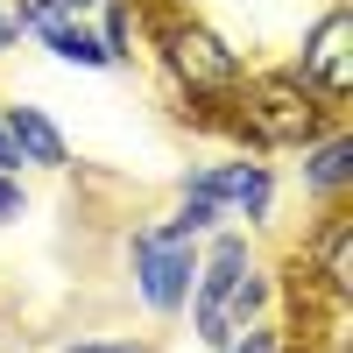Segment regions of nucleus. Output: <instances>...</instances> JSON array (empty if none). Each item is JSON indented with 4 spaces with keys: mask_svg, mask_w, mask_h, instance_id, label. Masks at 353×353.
Returning <instances> with one entry per match:
<instances>
[{
    "mask_svg": "<svg viewBox=\"0 0 353 353\" xmlns=\"http://www.w3.org/2000/svg\"><path fill=\"white\" fill-rule=\"evenodd\" d=\"M0 170H21V163H14V149H8V134H0Z\"/></svg>",
    "mask_w": 353,
    "mask_h": 353,
    "instance_id": "obj_17",
    "label": "nucleus"
},
{
    "mask_svg": "<svg viewBox=\"0 0 353 353\" xmlns=\"http://www.w3.org/2000/svg\"><path fill=\"white\" fill-rule=\"evenodd\" d=\"M297 191L311 205H346L353 198V128L332 121L325 134H311L297 149Z\"/></svg>",
    "mask_w": 353,
    "mask_h": 353,
    "instance_id": "obj_8",
    "label": "nucleus"
},
{
    "mask_svg": "<svg viewBox=\"0 0 353 353\" xmlns=\"http://www.w3.org/2000/svg\"><path fill=\"white\" fill-rule=\"evenodd\" d=\"M92 28H99L106 57H113V71H134L141 64V43H149V8H141V0H99Z\"/></svg>",
    "mask_w": 353,
    "mask_h": 353,
    "instance_id": "obj_10",
    "label": "nucleus"
},
{
    "mask_svg": "<svg viewBox=\"0 0 353 353\" xmlns=\"http://www.w3.org/2000/svg\"><path fill=\"white\" fill-rule=\"evenodd\" d=\"M141 57L156 64L163 92L176 106L198 113V128L212 121V106L248 78V50L226 36L219 21H205V8H176V14H149V43Z\"/></svg>",
    "mask_w": 353,
    "mask_h": 353,
    "instance_id": "obj_3",
    "label": "nucleus"
},
{
    "mask_svg": "<svg viewBox=\"0 0 353 353\" xmlns=\"http://www.w3.org/2000/svg\"><path fill=\"white\" fill-rule=\"evenodd\" d=\"M191 276H198V233H184L170 212L141 219L128 233V283H134V304L149 318H184Z\"/></svg>",
    "mask_w": 353,
    "mask_h": 353,
    "instance_id": "obj_4",
    "label": "nucleus"
},
{
    "mask_svg": "<svg viewBox=\"0 0 353 353\" xmlns=\"http://www.w3.org/2000/svg\"><path fill=\"white\" fill-rule=\"evenodd\" d=\"M0 134H8V149H14L21 170H50V176L71 170V134L50 121V106L8 99V106H0Z\"/></svg>",
    "mask_w": 353,
    "mask_h": 353,
    "instance_id": "obj_9",
    "label": "nucleus"
},
{
    "mask_svg": "<svg viewBox=\"0 0 353 353\" xmlns=\"http://www.w3.org/2000/svg\"><path fill=\"white\" fill-rule=\"evenodd\" d=\"M219 353H297V339H290L283 318H254V325H241Z\"/></svg>",
    "mask_w": 353,
    "mask_h": 353,
    "instance_id": "obj_12",
    "label": "nucleus"
},
{
    "mask_svg": "<svg viewBox=\"0 0 353 353\" xmlns=\"http://www.w3.org/2000/svg\"><path fill=\"white\" fill-rule=\"evenodd\" d=\"M176 191H191V198H212L226 226H248V233H269L276 226V205H283V176L269 156H248V149H233L219 163H198L176 176Z\"/></svg>",
    "mask_w": 353,
    "mask_h": 353,
    "instance_id": "obj_5",
    "label": "nucleus"
},
{
    "mask_svg": "<svg viewBox=\"0 0 353 353\" xmlns=\"http://www.w3.org/2000/svg\"><path fill=\"white\" fill-rule=\"evenodd\" d=\"M28 212V184H21V170H0V226H14Z\"/></svg>",
    "mask_w": 353,
    "mask_h": 353,
    "instance_id": "obj_14",
    "label": "nucleus"
},
{
    "mask_svg": "<svg viewBox=\"0 0 353 353\" xmlns=\"http://www.w3.org/2000/svg\"><path fill=\"white\" fill-rule=\"evenodd\" d=\"M28 43L50 50L57 64H71V71H113V57H106V43H99L92 21H50V28H36Z\"/></svg>",
    "mask_w": 353,
    "mask_h": 353,
    "instance_id": "obj_11",
    "label": "nucleus"
},
{
    "mask_svg": "<svg viewBox=\"0 0 353 353\" xmlns=\"http://www.w3.org/2000/svg\"><path fill=\"white\" fill-rule=\"evenodd\" d=\"M14 43H21V28H14V21H8V0H0V57H8V50H14Z\"/></svg>",
    "mask_w": 353,
    "mask_h": 353,
    "instance_id": "obj_15",
    "label": "nucleus"
},
{
    "mask_svg": "<svg viewBox=\"0 0 353 353\" xmlns=\"http://www.w3.org/2000/svg\"><path fill=\"white\" fill-rule=\"evenodd\" d=\"M332 121H346V113L325 106L290 64H269V71L248 64V78L212 106V121H205V128L226 134L233 149H248V156H297L304 141L325 134Z\"/></svg>",
    "mask_w": 353,
    "mask_h": 353,
    "instance_id": "obj_2",
    "label": "nucleus"
},
{
    "mask_svg": "<svg viewBox=\"0 0 353 353\" xmlns=\"http://www.w3.org/2000/svg\"><path fill=\"white\" fill-rule=\"evenodd\" d=\"M149 14H176V8H205V0H141Z\"/></svg>",
    "mask_w": 353,
    "mask_h": 353,
    "instance_id": "obj_16",
    "label": "nucleus"
},
{
    "mask_svg": "<svg viewBox=\"0 0 353 353\" xmlns=\"http://www.w3.org/2000/svg\"><path fill=\"white\" fill-rule=\"evenodd\" d=\"M283 304V276L276 261L254 248V233L241 226H212L198 241V276H191V339L205 353H219L241 325H254V318H276Z\"/></svg>",
    "mask_w": 353,
    "mask_h": 353,
    "instance_id": "obj_1",
    "label": "nucleus"
},
{
    "mask_svg": "<svg viewBox=\"0 0 353 353\" xmlns=\"http://www.w3.org/2000/svg\"><path fill=\"white\" fill-rule=\"evenodd\" d=\"M290 71H297L325 106H339V113L353 106V0H325V8L304 21Z\"/></svg>",
    "mask_w": 353,
    "mask_h": 353,
    "instance_id": "obj_6",
    "label": "nucleus"
},
{
    "mask_svg": "<svg viewBox=\"0 0 353 353\" xmlns=\"http://www.w3.org/2000/svg\"><path fill=\"white\" fill-rule=\"evenodd\" d=\"M304 269V297H325V304H353V198L346 205H318V219L304 226L297 254Z\"/></svg>",
    "mask_w": 353,
    "mask_h": 353,
    "instance_id": "obj_7",
    "label": "nucleus"
},
{
    "mask_svg": "<svg viewBox=\"0 0 353 353\" xmlns=\"http://www.w3.org/2000/svg\"><path fill=\"white\" fill-rule=\"evenodd\" d=\"M57 353H156V346L134 339V332H121V339H64Z\"/></svg>",
    "mask_w": 353,
    "mask_h": 353,
    "instance_id": "obj_13",
    "label": "nucleus"
}]
</instances>
